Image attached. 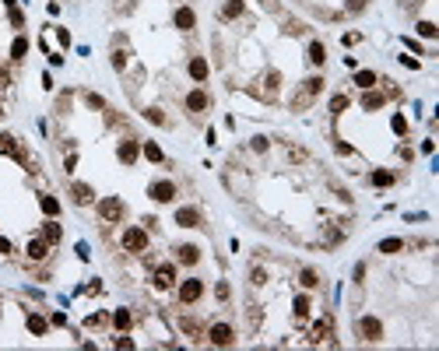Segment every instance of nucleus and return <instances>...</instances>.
Listing matches in <instances>:
<instances>
[{"label":"nucleus","mask_w":439,"mask_h":351,"mask_svg":"<svg viewBox=\"0 0 439 351\" xmlns=\"http://www.w3.org/2000/svg\"><path fill=\"white\" fill-rule=\"evenodd\" d=\"M123 200L120 197H102V204H99V218L102 221H109V225H116V221H123Z\"/></svg>","instance_id":"1"},{"label":"nucleus","mask_w":439,"mask_h":351,"mask_svg":"<svg viewBox=\"0 0 439 351\" xmlns=\"http://www.w3.org/2000/svg\"><path fill=\"white\" fill-rule=\"evenodd\" d=\"M123 246H127L130 253H144L148 249V232L144 228H127V232H123Z\"/></svg>","instance_id":"2"},{"label":"nucleus","mask_w":439,"mask_h":351,"mask_svg":"<svg viewBox=\"0 0 439 351\" xmlns=\"http://www.w3.org/2000/svg\"><path fill=\"white\" fill-rule=\"evenodd\" d=\"M208 337H211V344H218V348H228V344L235 341V330H232L228 323H215V327L208 330Z\"/></svg>","instance_id":"3"},{"label":"nucleus","mask_w":439,"mask_h":351,"mask_svg":"<svg viewBox=\"0 0 439 351\" xmlns=\"http://www.w3.org/2000/svg\"><path fill=\"white\" fill-rule=\"evenodd\" d=\"M201 295H204V284H201L197 278H190V281L179 284V302H197Z\"/></svg>","instance_id":"4"},{"label":"nucleus","mask_w":439,"mask_h":351,"mask_svg":"<svg viewBox=\"0 0 439 351\" xmlns=\"http://www.w3.org/2000/svg\"><path fill=\"white\" fill-rule=\"evenodd\" d=\"M359 334H362L366 341H379V337H383V323H379L376 316H366V320L359 323Z\"/></svg>","instance_id":"5"},{"label":"nucleus","mask_w":439,"mask_h":351,"mask_svg":"<svg viewBox=\"0 0 439 351\" xmlns=\"http://www.w3.org/2000/svg\"><path fill=\"white\" fill-rule=\"evenodd\" d=\"M151 197H155L158 204H169V200L176 197V186H172L169 179H162V183H151Z\"/></svg>","instance_id":"6"},{"label":"nucleus","mask_w":439,"mask_h":351,"mask_svg":"<svg viewBox=\"0 0 439 351\" xmlns=\"http://www.w3.org/2000/svg\"><path fill=\"white\" fill-rule=\"evenodd\" d=\"M320 88H323V77H309V81H306V88H302V95L295 98V106H306L313 95H320Z\"/></svg>","instance_id":"7"},{"label":"nucleus","mask_w":439,"mask_h":351,"mask_svg":"<svg viewBox=\"0 0 439 351\" xmlns=\"http://www.w3.org/2000/svg\"><path fill=\"white\" fill-rule=\"evenodd\" d=\"M176 225H183V228H197L201 225V214L193 208H179L176 211Z\"/></svg>","instance_id":"8"},{"label":"nucleus","mask_w":439,"mask_h":351,"mask_svg":"<svg viewBox=\"0 0 439 351\" xmlns=\"http://www.w3.org/2000/svg\"><path fill=\"white\" fill-rule=\"evenodd\" d=\"M172 281H176V267H172V264H162V267L155 271V284H158V288H169Z\"/></svg>","instance_id":"9"},{"label":"nucleus","mask_w":439,"mask_h":351,"mask_svg":"<svg viewBox=\"0 0 439 351\" xmlns=\"http://www.w3.org/2000/svg\"><path fill=\"white\" fill-rule=\"evenodd\" d=\"M193 25H197V18H193V11H190V7H179V11H176V28H183V32H190Z\"/></svg>","instance_id":"10"},{"label":"nucleus","mask_w":439,"mask_h":351,"mask_svg":"<svg viewBox=\"0 0 439 351\" xmlns=\"http://www.w3.org/2000/svg\"><path fill=\"white\" fill-rule=\"evenodd\" d=\"M120 162L123 165H134L137 162V140H123L120 144Z\"/></svg>","instance_id":"11"},{"label":"nucleus","mask_w":439,"mask_h":351,"mask_svg":"<svg viewBox=\"0 0 439 351\" xmlns=\"http://www.w3.org/2000/svg\"><path fill=\"white\" fill-rule=\"evenodd\" d=\"M186 109L204 113V109H208V95H204V91H190V95H186Z\"/></svg>","instance_id":"12"},{"label":"nucleus","mask_w":439,"mask_h":351,"mask_svg":"<svg viewBox=\"0 0 439 351\" xmlns=\"http://www.w3.org/2000/svg\"><path fill=\"white\" fill-rule=\"evenodd\" d=\"M71 193H74V204H91V186H84V183H74L71 186Z\"/></svg>","instance_id":"13"},{"label":"nucleus","mask_w":439,"mask_h":351,"mask_svg":"<svg viewBox=\"0 0 439 351\" xmlns=\"http://www.w3.org/2000/svg\"><path fill=\"white\" fill-rule=\"evenodd\" d=\"M190 77H193V81H204V77H208V60H204V57H193V60H190Z\"/></svg>","instance_id":"14"},{"label":"nucleus","mask_w":439,"mask_h":351,"mask_svg":"<svg viewBox=\"0 0 439 351\" xmlns=\"http://www.w3.org/2000/svg\"><path fill=\"white\" fill-rule=\"evenodd\" d=\"M46 253H50L46 239H32V242H28V257H32V260H46Z\"/></svg>","instance_id":"15"},{"label":"nucleus","mask_w":439,"mask_h":351,"mask_svg":"<svg viewBox=\"0 0 439 351\" xmlns=\"http://www.w3.org/2000/svg\"><path fill=\"white\" fill-rule=\"evenodd\" d=\"M176 257H179V264H197V260H201V249H197V246H179Z\"/></svg>","instance_id":"16"},{"label":"nucleus","mask_w":439,"mask_h":351,"mask_svg":"<svg viewBox=\"0 0 439 351\" xmlns=\"http://www.w3.org/2000/svg\"><path fill=\"white\" fill-rule=\"evenodd\" d=\"M323 60H327V49H323L320 42H309V64H316V67H323Z\"/></svg>","instance_id":"17"},{"label":"nucleus","mask_w":439,"mask_h":351,"mask_svg":"<svg viewBox=\"0 0 439 351\" xmlns=\"http://www.w3.org/2000/svg\"><path fill=\"white\" fill-rule=\"evenodd\" d=\"M46 327H50V323H46L39 313H32V316H28V330H32L35 337H42V334H46Z\"/></svg>","instance_id":"18"},{"label":"nucleus","mask_w":439,"mask_h":351,"mask_svg":"<svg viewBox=\"0 0 439 351\" xmlns=\"http://www.w3.org/2000/svg\"><path fill=\"white\" fill-rule=\"evenodd\" d=\"M0 155H18V140L11 134H0Z\"/></svg>","instance_id":"19"},{"label":"nucleus","mask_w":439,"mask_h":351,"mask_svg":"<svg viewBox=\"0 0 439 351\" xmlns=\"http://www.w3.org/2000/svg\"><path fill=\"white\" fill-rule=\"evenodd\" d=\"M42 239H46V242H60V225H57V221L42 225Z\"/></svg>","instance_id":"20"},{"label":"nucleus","mask_w":439,"mask_h":351,"mask_svg":"<svg viewBox=\"0 0 439 351\" xmlns=\"http://www.w3.org/2000/svg\"><path fill=\"white\" fill-rule=\"evenodd\" d=\"M355 84H359V88H372V84H376V74H372V70H359V74H355Z\"/></svg>","instance_id":"21"},{"label":"nucleus","mask_w":439,"mask_h":351,"mask_svg":"<svg viewBox=\"0 0 439 351\" xmlns=\"http://www.w3.org/2000/svg\"><path fill=\"white\" fill-rule=\"evenodd\" d=\"M39 204H42V211H46V214H50V218H57V214H60V204H57V200H53V197H46V193H42V197H39Z\"/></svg>","instance_id":"22"},{"label":"nucleus","mask_w":439,"mask_h":351,"mask_svg":"<svg viewBox=\"0 0 439 351\" xmlns=\"http://www.w3.org/2000/svg\"><path fill=\"white\" fill-rule=\"evenodd\" d=\"M25 53H28V39H21V35H18V39H14V46H11V57H14V60H21Z\"/></svg>","instance_id":"23"},{"label":"nucleus","mask_w":439,"mask_h":351,"mask_svg":"<svg viewBox=\"0 0 439 351\" xmlns=\"http://www.w3.org/2000/svg\"><path fill=\"white\" fill-rule=\"evenodd\" d=\"M327 334H330V316H327V320H320V323L313 327V341H323Z\"/></svg>","instance_id":"24"},{"label":"nucleus","mask_w":439,"mask_h":351,"mask_svg":"<svg viewBox=\"0 0 439 351\" xmlns=\"http://www.w3.org/2000/svg\"><path fill=\"white\" fill-rule=\"evenodd\" d=\"M221 14H225V18H239V14H242V0H228Z\"/></svg>","instance_id":"25"},{"label":"nucleus","mask_w":439,"mask_h":351,"mask_svg":"<svg viewBox=\"0 0 439 351\" xmlns=\"http://www.w3.org/2000/svg\"><path fill=\"white\" fill-rule=\"evenodd\" d=\"M362 106H366V109H379V106H383V95H379V91H369L366 98H362Z\"/></svg>","instance_id":"26"},{"label":"nucleus","mask_w":439,"mask_h":351,"mask_svg":"<svg viewBox=\"0 0 439 351\" xmlns=\"http://www.w3.org/2000/svg\"><path fill=\"white\" fill-rule=\"evenodd\" d=\"M401 246H404L401 239H383V242H379V253H397Z\"/></svg>","instance_id":"27"},{"label":"nucleus","mask_w":439,"mask_h":351,"mask_svg":"<svg viewBox=\"0 0 439 351\" xmlns=\"http://www.w3.org/2000/svg\"><path fill=\"white\" fill-rule=\"evenodd\" d=\"M113 323H116L120 330H127V327H130V313H127V309H116V316H113Z\"/></svg>","instance_id":"28"},{"label":"nucleus","mask_w":439,"mask_h":351,"mask_svg":"<svg viewBox=\"0 0 439 351\" xmlns=\"http://www.w3.org/2000/svg\"><path fill=\"white\" fill-rule=\"evenodd\" d=\"M302 284H306V288H316V284H320V274L306 267V271H302Z\"/></svg>","instance_id":"29"},{"label":"nucleus","mask_w":439,"mask_h":351,"mask_svg":"<svg viewBox=\"0 0 439 351\" xmlns=\"http://www.w3.org/2000/svg\"><path fill=\"white\" fill-rule=\"evenodd\" d=\"M144 155L151 158V162H162V147H158V144H151V140L144 144Z\"/></svg>","instance_id":"30"},{"label":"nucleus","mask_w":439,"mask_h":351,"mask_svg":"<svg viewBox=\"0 0 439 351\" xmlns=\"http://www.w3.org/2000/svg\"><path fill=\"white\" fill-rule=\"evenodd\" d=\"M418 35H425V39H436V25H432V21H422V25H418Z\"/></svg>","instance_id":"31"},{"label":"nucleus","mask_w":439,"mask_h":351,"mask_svg":"<svg viewBox=\"0 0 439 351\" xmlns=\"http://www.w3.org/2000/svg\"><path fill=\"white\" fill-rule=\"evenodd\" d=\"M372 183H376V186H390L394 176H390V172H372Z\"/></svg>","instance_id":"32"},{"label":"nucleus","mask_w":439,"mask_h":351,"mask_svg":"<svg viewBox=\"0 0 439 351\" xmlns=\"http://www.w3.org/2000/svg\"><path fill=\"white\" fill-rule=\"evenodd\" d=\"M306 313H309V298L299 295V298H295V316H306Z\"/></svg>","instance_id":"33"},{"label":"nucleus","mask_w":439,"mask_h":351,"mask_svg":"<svg viewBox=\"0 0 439 351\" xmlns=\"http://www.w3.org/2000/svg\"><path fill=\"white\" fill-rule=\"evenodd\" d=\"M113 67H116V70L127 67V53H123V49H116V53H113Z\"/></svg>","instance_id":"34"},{"label":"nucleus","mask_w":439,"mask_h":351,"mask_svg":"<svg viewBox=\"0 0 439 351\" xmlns=\"http://www.w3.org/2000/svg\"><path fill=\"white\" fill-rule=\"evenodd\" d=\"M341 109H348V98H345V95H337V98L330 102V113H341Z\"/></svg>","instance_id":"35"},{"label":"nucleus","mask_w":439,"mask_h":351,"mask_svg":"<svg viewBox=\"0 0 439 351\" xmlns=\"http://www.w3.org/2000/svg\"><path fill=\"white\" fill-rule=\"evenodd\" d=\"M394 134H408V120L404 116H394Z\"/></svg>","instance_id":"36"},{"label":"nucleus","mask_w":439,"mask_h":351,"mask_svg":"<svg viewBox=\"0 0 439 351\" xmlns=\"http://www.w3.org/2000/svg\"><path fill=\"white\" fill-rule=\"evenodd\" d=\"M144 116H148V120H151V123H165V116H162V113H158V109H148Z\"/></svg>","instance_id":"37"},{"label":"nucleus","mask_w":439,"mask_h":351,"mask_svg":"<svg viewBox=\"0 0 439 351\" xmlns=\"http://www.w3.org/2000/svg\"><path fill=\"white\" fill-rule=\"evenodd\" d=\"M88 106H91V109H102V106H106V102H102V98H99V95H88Z\"/></svg>","instance_id":"38"},{"label":"nucleus","mask_w":439,"mask_h":351,"mask_svg":"<svg viewBox=\"0 0 439 351\" xmlns=\"http://www.w3.org/2000/svg\"><path fill=\"white\" fill-rule=\"evenodd\" d=\"M0 253H14V246H11V242H7L4 235H0Z\"/></svg>","instance_id":"39"},{"label":"nucleus","mask_w":439,"mask_h":351,"mask_svg":"<svg viewBox=\"0 0 439 351\" xmlns=\"http://www.w3.org/2000/svg\"><path fill=\"white\" fill-rule=\"evenodd\" d=\"M362 7H366V0H352L348 4V11H362Z\"/></svg>","instance_id":"40"},{"label":"nucleus","mask_w":439,"mask_h":351,"mask_svg":"<svg viewBox=\"0 0 439 351\" xmlns=\"http://www.w3.org/2000/svg\"><path fill=\"white\" fill-rule=\"evenodd\" d=\"M0 109H4V106H0Z\"/></svg>","instance_id":"41"}]
</instances>
